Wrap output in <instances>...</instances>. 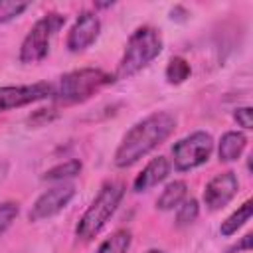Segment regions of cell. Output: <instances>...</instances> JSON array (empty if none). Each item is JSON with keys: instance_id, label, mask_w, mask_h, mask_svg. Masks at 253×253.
<instances>
[{"instance_id": "6da1fadb", "label": "cell", "mask_w": 253, "mask_h": 253, "mask_svg": "<svg viewBox=\"0 0 253 253\" xmlns=\"http://www.w3.org/2000/svg\"><path fill=\"white\" fill-rule=\"evenodd\" d=\"M174 128H176V117L168 111H158L144 117L142 121L134 123L123 136L115 152V164L119 168L132 166L142 156L152 152L158 144H162L174 132Z\"/></svg>"}, {"instance_id": "7a4b0ae2", "label": "cell", "mask_w": 253, "mask_h": 253, "mask_svg": "<svg viewBox=\"0 0 253 253\" xmlns=\"http://www.w3.org/2000/svg\"><path fill=\"white\" fill-rule=\"evenodd\" d=\"M162 51V36L152 26H140L136 28L125 47V53L119 61L115 79H126L138 73L142 67H146L152 59H156Z\"/></svg>"}, {"instance_id": "3957f363", "label": "cell", "mask_w": 253, "mask_h": 253, "mask_svg": "<svg viewBox=\"0 0 253 253\" xmlns=\"http://www.w3.org/2000/svg\"><path fill=\"white\" fill-rule=\"evenodd\" d=\"M113 81L115 77L103 69L83 67V69L65 73L55 83H51V99L63 105L79 103V101L89 99L93 93H97L99 89H103L105 85Z\"/></svg>"}, {"instance_id": "277c9868", "label": "cell", "mask_w": 253, "mask_h": 253, "mask_svg": "<svg viewBox=\"0 0 253 253\" xmlns=\"http://www.w3.org/2000/svg\"><path fill=\"white\" fill-rule=\"evenodd\" d=\"M123 196H125V186L121 182L103 184V188L99 190V194L95 196L91 206L81 215V219H79V223L75 227V235L81 241L95 239L99 235V231L107 225V221L113 217V213L117 211Z\"/></svg>"}, {"instance_id": "5b68a950", "label": "cell", "mask_w": 253, "mask_h": 253, "mask_svg": "<svg viewBox=\"0 0 253 253\" xmlns=\"http://www.w3.org/2000/svg\"><path fill=\"white\" fill-rule=\"evenodd\" d=\"M63 24H65V16L59 14V12H49V14L42 16L32 26V30L28 32V36L22 42L20 61L22 63H38V61H42L49 53L51 38L63 28Z\"/></svg>"}, {"instance_id": "8992f818", "label": "cell", "mask_w": 253, "mask_h": 253, "mask_svg": "<svg viewBox=\"0 0 253 253\" xmlns=\"http://www.w3.org/2000/svg\"><path fill=\"white\" fill-rule=\"evenodd\" d=\"M211 150H213L211 134L206 130H196L172 146L174 168L178 172H188L192 168H198L204 162H208Z\"/></svg>"}, {"instance_id": "52a82bcc", "label": "cell", "mask_w": 253, "mask_h": 253, "mask_svg": "<svg viewBox=\"0 0 253 253\" xmlns=\"http://www.w3.org/2000/svg\"><path fill=\"white\" fill-rule=\"evenodd\" d=\"M47 97H51V83H47V81H40V83H32V85L0 87V113L18 109V107H26L30 103H36V101H42Z\"/></svg>"}, {"instance_id": "ba28073f", "label": "cell", "mask_w": 253, "mask_h": 253, "mask_svg": "<svg viewBox=\"0 0 253 253\" xmlns=\"http://www.w3.org/2000/svg\"><path fill=\"white\" fill-rule=\"evenodd\" d=\"M73 196H75V186L73 184H63L61 182V184L49 188L32 206L30 215H28L30 221H42V219H47V217L59 213L71 202Z\"/></svg>"}, {"instance_id": "9c48e42d", "label": "cell", "mask_w": 253, "mask_h": 253, "mask_svg": "<svg viewBox=\"0 0 253 253\" xmlns=\"http://www.w3.org/2000/svg\"><path fill=\"white\" fill-rule=\"evenodd\" d=\"M239 190V180L235 176V172L227 170V172H221L217 176H213L208 184H206V190H204V204L215 211V210H221L223 206H227L235 194Z\"/></svg>"}, {"instance_id": "30bf717a", "label": "cell", "mask_w": 253, "mask_h": 253, "mask_svg": "<svg viewBox=\"0 0 253 253\" xmlns=\"http://www.w3.org/2000/svg\"><path fill=\"white\" fill-rule=\"evenodd\" d=\"M99 32H101V20L97 18V14L89 10L81 12L67 34V42H65L67 49L69 51L87 49L91 43H95V40L99 38Z\"/></svg>"}, {"instance_id": "8fae6325", "label": "cell", "mask_w": 253, "mask_h": 253, "mask_svg": "<svg viewBox=\"0 0 253 253\" xmlns=\"http://www.w3.org/2000/svg\"><path fill=\"white\" fill-rule=\"evenodd\" d=\"M168 172H170V162H168V158L156 156V158H152V160L138 172V176H136L134 182H132V190L138 192V194H140V192H146V190L158 186V184L168 176Z\"/></svg>"}, {"instance_id": "7c38bea8", "label": "cell", "mask_w": 253, "mask_h": 253, "mask_svg": "<svg viewBox=\"0 0 253 253\" xmlns=\"http://www.w3.org/2000/svg\"><path fill=\"white\" fill-rule=\"evenodd\" d=\"M245 144H247V138L243 132L239 130H227L221 138H219V148H217V154H219V160L221 162H233L241 156V152L245 150Z\"/></svg>"}, {"instance_id": "4fadbf2b", "label": "cell", "mask_w": 253, "mask_h": 253, "mask_svg": "<svg viewBox=\"0 0 253 253\" xmlns=\"http://www.w3.org/2000/svg\"><path fill=\"white\" fill-rule=\"evenodd\" d=\"M186 196H188V184L184 180H174L158 196L156 208L158 210H174L186 200Z\"/></svg>"}, {"instance_id": "5bb4252c", "label": "cell", "mask_w": 253, "mask_h": 253, "mask_svg": "<svg viewBox=\"0 0 253 253\" xmlns=\"http://www.w3.org/2000/svg\"><path fill=\"white\" fill-rule=\"evenodd\" d=\"M251 211H253V202L251 200H247V202H243L225 221H221V225H219V233L223 235V237H229V235H233L245 221H249V217H251Z\"/></svg>"}, {"instance_id": "9a60e30c", "label": "cell", "mask_w": 253, "mask_h": 253, "mask_svg": "<svg viewBox=\"0 0 253 253\" xmlns=\"http://www.w3.org/2000/svg\"><path fill=\"white\" fill-rule=\"evenodd\" d=\"M132 235L128 229H117L113 231L97 249V253H126L130 247Z\"/></svg>"}, {"instance_id": "2e32d148", "label": "cell", "mask_w": 253, "mask_h": 253, "mask_svg": "<svg viewBox=\"0 0 253 253\" xmlns=\"http://www.w3.org/2000/svg\"><path fill=\"white\" fill-rule=\"evenodd\" d=\"M81 168H83L81 160L73 158V160L61 162V164H57V166L49 168V170H47V172H45L42 178H43L45 182H63V180H67V178L77 176V174L81 172Z\"/></svg>"}, {"instance_id": "e0dca14e", "label": "cell", "mask_w": 253, "mask_h": 253, "mask_svg": "<svg viewBox=\"0 0 253 253\" xmlns=\"http://www.w3.org/2000/svg\"><path fill=\"white\" fill-rule=\"evenodd\" d=\"M190 63L184 59V57H180V55H176V57H172L170 61H168V65H166V79H168V83H172V85H180V83H184L188 77H190Z\"/></svg>"}, {"instance_id": "ac0fdd59", "label": "cell", "mask_w": 253, "mask_h": 253, "mask_svg": "<svg viewBox=\"0 0 253 253\" xmlns=\"http://www.w3.org/2000/svg\"><path fill=\"white\" fill-rule=\"evenodd\" d=\"M200 215V206L194 198H186L180 206H178V211H176V225L178 227H186L190 223H194Z\"/></svg>"}, {"instance_id": "d6986e66", "label": "cell", "mask_w": 253, "mask_h": 253, "mask_svg": "<svg viewBox=\"0 0 253 253\" xmlns=\"http://www.w3.org/2000/svg\"><path fill=\"white\" fill-rule=\"evenodd\" d=\"M28 2H14V0H0V24L18 18L24 10H28Z\"/></svg>"}, {"instance_id": "ffe728a7", "label": "cell", "mask_w": 253, "mask_h": 253, "mask_svg": "<svg viewBox=\"0 0 253 253\" xmlns=\"http://www.w3.org/2000/svg\"><path fill=\"white\" fill-rule=\"evenodd\" d=\"M18 204L16 202H2L0 204V235L12 225V221L18 217Z\"/></svg>"}, {"instance_id": "44dd1931", "label": "cell", "mask_w": 253, "mask_h": 253, "mask_svg": "<svg viewBox=\"0 0 253 253\" xmlns=\"http://www.w3.org/2000/svg\"><path fill=\"white\" fill-rule=\"evenodd\" d=\"M233 119L237 121L239 126L251 128V126H253V121H251V107H239V109H235Z\"/></svg>"}, {"instance_id": "7402d4cb", "label": "cell", "mask_w": 253, "mask_h": 253, "mask_svg": "<svg viewBox=\"0 0 253 253\" xmlns=\"http://www.w3.org/2000/svg\"><path fill=\"white\" fill-rule=\"evenodd\" d=\"M251 237H253L251 233H245V235L241 237V241H239L233 249H235V251H249V249H251Z\"/></svg>"}, {"instance_id": "603a6c76", "label": "cell", "mask_w": 253, "mask_h": 253, "mask_svg": "<svg viewBox=\"0 0 253 253\" xmlns=\"http://www.w3.org/2000/svg\"><path fill=\"white\" fill-rule=\"evenodd\" d=\"M109 6H113V2H97L95 4V8H109Z\"/></svg>"}, {"instance_id": "cb8c5ba5", "label": "cell", "mask_w": 253, "mask_h": 253, "mask_svg": "<svg viewBox=\"0 0 253 253\" xmlns=\"http://www.w3.org/2000/svg\"><path fill=\"white\" fill-rule=\"evenodd\" d=\"M146 253H166V251H162V249H148Z\"/></svg>"}]
</instances>
